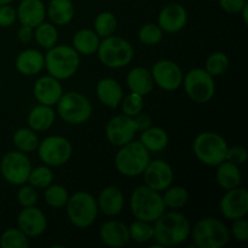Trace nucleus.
Returning a JSON list of instances; mask_svg holds the SVG:
<instances>
[{"label":"nucleus","instance_id":"obj_21","mask_svg":"<svg viewBox=\"0 0 248 248\" xmlns=\"http://www.w3.org/2000/svg\"><path fill=\"white\" fill-rule=\"evenodd\" d=\"M101 240L110 247H123L130 241V232L125 224L115 220H110L102 225L99 230Z\"/></svg>","mask_w":248,"mask_h":248},{"label":"nucleus","instance_id":"obj_1","mask_svg":"<svg viewBox=\"0 0 248 248\" xmlns=\"http://www.w3.org/2000/svg\"><path fill=\"white\" fill-rule=\"evenodd\" d=\"M153 239L161 247H172L182 244L190 234V223L178 212L162 213L156 220Z\"/></svg>","mask_w":248,"mask_h":248},{"label":"nucleus","instance_id":"obj_47","mask_svg":"<svg viewBox=\"0 0 248 248\" xmlns=\"http://www.w3.org/2000/svg\"><path fill=\"white\" fill-rule=\"evenodd\" d=\"M133 121H135V126L137 131H144L152 126V119L148 115H145V114H137L135 119H133Z\"/></svg>","mask_w":248,"mask_h":248},{"label":"nucleus","instance_id":"obj_10","mask_svg":"<svg viewBox=\"0 0 248 248\" xmlns=\"http://www.w3.org/2000/svg\"><path fill=\"white\" fill-rule=\"evenodd\" d=\"M186 94L198 103H206L215 94V82L212 75L203 69H193L184 79Z\"/></svg>","mask_w":248,"mask_h":248},{"label":"nucleus","instance_id":"obj_11","mask_svg":"<svg viewBox=\"0 0 248 248\" xmlns=\"http://www.w3.org/2000/svg\"><path fill=\"white\" fill-rule=\"evenodd\" d=\"M38 148L40 159L50 166H62L72 156V144L61 136L45 138Z\"/></svg>","mask_w":248,"mask_h":248},{"label":"nucleus","instance_id":"obj_41","mask_svg":"<svg viewBox=\"0 0 248 248\" xmlns=\"http://www.w3.org/2000/svg\"><path fill=\"white\" fill-rule=\"evenodd\" d=\"M143 109V96L140 94L135 93L132 92L131 94H128L125 99L123 101V111L125 115L136 116L137 114H140Z\"/></svg>","mask_w":248,"mask_h":248},{"label":"nucleus","instance_id":"obj_43","mask_svg":"<svg viewBox=\"0 0 248 248\" xmlns=\"http://www.w3.org/2000/svg\"><path fill=\"white\" fill-rule=\"evenodd\" d=\"M227 161L232 162L235 165H242L247 160V152L244 147H232L228 148L227 155H225Z\"/></svg>","mask_w":248,"mask_h":248},{"label":"nucleus","instance_id":"obj_34","mask_svg":"<svg viewBox=\"0 0 248 248\" xmlns=\"http://www.w3.org/2000/svg\"><path fill=\"white\" fill-rule=\"evenodd\" d=\"M2 248H28L29 242L27 235L21 229H9L0 239Z\"/></svg>","mask_w":248,"mask_h":248},{"label":"nucleus","instance_id":"obj_36","mask_svg":"<svg viewBox=\"0 0 248 248\" xmlns=\"http://www.w3.org/2000/svg\"><path fill=\"white\" fill-rule=\"evenodd\" d=\"M128 232H130V239L138 242V244H143V242H147L150 239H153L154 229L148 222L137 219L128 228Z\"/></svg>","mask_w":248,"mask_h":248},{"label":"nucleus","instance_id":"obj_33","mask_svg":"<svg viewBox=\"0 0 248 248\" xmlns=\"http://www.w3.org/2000/svg\"><path fill=\"white\" fill-rule=\"evenodd\" d=\"M189 194L186 188L183 186H173V188H167L166 193L162 196V200L166 207L179 208L183 207L188 202Z\"/></svg>","mask_w":248,"mask_h":248},{"label":"nucleus","instance_id":"obj_40","mask_svg":"<svg viewBox=\"0 0 248 248\" xmlns=\"http://www.w3.org/2000/svg\"><path fill=\"white\" fill-rule=\"evenodd\" d=\"M140 40L145 45H155L162 39V31L159 26L148 23L140 29Z\"/></svg>","mask_w":248,"mask_h":248},{"label":"nucleus","instance_id":"obj_28","mask_svg":"<svg viewBox=\"0 0 248 248\" xmlns=\"http://www.w3.org/2000/svg\"><path fill=\"white\" fill-rule=\"evenodd\" d=\"M55 123V111L50 108V106L35 107L29 113L28 124L33 131H46Z\"/></svg>","mask_w":248,"mask_h":248},{"label":"nucleus","instance_id":"obj_17","mask_svg":"<svg viewBox=\"0 0 248 248\" xmlns=\"http://www.w3.org/2000/svg\"><path fill=\"white\" fill-rule=\"evenodd\" d=\"M18 228L27 235V236L35 237L43 234L47 225L45 215L43 211L39 208L34 207H24V210L19 213L18 219Z\"/></svg>","mask_w":248,"mask_h":248},{"label":"nucleus","instance_id":"obj_42","mask_svg":"<svg viewBox=\"0 0 248 248\" xmlns=\"http://www.w3.org/2000/svg\"><path fill=\"white\" fill-rule=\"evenodd\" d=\"M17 199L23 207H31V206H35L36 201H38V194H36L34 186H22L18 190Z\"/></svg>","mask_w":248,"mask_h":248},{"label":"nucleus","instance_id":"obj_39","mask_svg":"<svg viewBox=\"0 0 248 248\" xmlns=\"http://www.w3.org/2000/svg\"><path fill=\"white\" fill-rule=\"evenodd\" d=\"M68 191L61 186H48L45 191V200L51 207H63L68 202Z\"/></svg>","mask_w":248,"mask_h":248},{"label":"nucleus","instance_id":"obj_30","mask_svg":"<svg viewBox=\"0 0 248 248\" xmlns=\"http://www.w3.org/2000/svg\"><path fill=\"white\" fill-rule=\"evenodd\" d=\"M73 44L77 52L82 53V55H91L96 52L98 48L99 39L96 31L91 29H81L74 35Z\"/></svg>","mask_w":248,"mask_h":248},{"label":"nucleus","instance_id":"obj_19","mask_svg":"<svg viewBox=\"0 0 248 248\" xmlns=\"http://www.w3.org/2000/svg\"><path fill=\"white\" fill-rule=\"evenodd\" d=\"M34 96L39 103L44 106H52L57 103L62 96V86L56 78L43 77L35 82Z\"/></svg>","mask_w":248,"mask_h":248},{"label":"nucleus","instance_id":"obj_31","mask_svg":"<svg viewBox=\"0 0 248 248\" xmlns=\"http://www.w3.org/2000/svg\"><path fill=\"white\" fill-rule=\"evenodd\" d=\"M35 28V40L41 47L51 48L56 45L58 39V31L55 26L43 22Z\"/></svg>","mask_w":248,"mask_h":248},{"label":"nucleus","instance_id":"obj_46","mask_svg":"<svg viewBox=\"0 0 248 248\" xmlns=\"http://www.w3.org/2000/svg\"><path fill=\"white\" fill-rule=\"evenodd\" d=\"M220 6L223 10L229 14H236L242 10V7L246 5V0H219Z\"/></svg>","mask_w":248,"mask_h":248},{"label":"nucleus","instance_id":"obj_29","mask_svg":"<svg viewBox=\"0 0 248 248\" xmlns=\"http://www.w3.org/2000/svg\"><path fill=\"white\" fill-rule=\"evenodd\" d=\"M142 132L140 143L144 145L148 152H161L162 149L166 148L167 143H169V137L162 128L150 126Z\"/></svg>","mask_w":248,"mask_h":248},{"label":"nucleus","instance_id":"obj_35","mask_svg":"<svg viewBox=\"0 0 248 248\" xmlns=\"http://www.w3.org/2000/svg\"><path fill=\"white\" fill-rule=\"evenodd\" d=\"M116 29V18L110 12H102L94 19V31L98 36H110Z\"/></svg>","mask_w":248,"mask_h":248},{"label":"nucleus","instance_id":"obj_32","mask_svg":"<svg viewBox=\"0 0 248 248\" xmlns=\"http://www.w3.org/2000/svg\"><path fill=\"white\" fill-rule=\"evenodd\" d=\"M14 143L22 152L31 153L38 148L39 140L33 130L28 128H19L14 135Z\"/></svg>","mask_w":248,"mask_h":248},{"label":"nucleus","instance_id":"obj_12","mask_svg":"<svg viewBox=\"0 0 248 248\" xmlns=\"http://www.w3.org/2000/svg\"><path fill=\"white\" fill-rule=\"evenodd\" d=\"M1 174L9 183L21 186L28 181L31 165L28 157L21 152H10L2 157L0 165Z\"/></svg>","mask_w":248,"mask_h":248},{"label":"nucleus","instance_id":"obj_50","mask_svg":"<svg viewBox=\"0 0 248 248\" xmlns=\"http://www.w3.org/2000/svg\"><path fill=\"white\" fill-rule=\"evenodd\" d=\"M12 0H0V6H1V5H6V4H9V2H11Z\"/></svg>","mask_w":248,"mask_h":248},{"label":"nucleus","instance_id":"obj_49","mask_svg":"<svg viewBox=\"0 0 248 248\" xmlns=\"http://www.w3.org/2000/svg\"><path fill=\"white\" fill-rule=\"evenodd\" d=\"M242 17H244V21L245 23H248V4L246 2V5H245L244 7H242Z\"/></svg>","mask_w":248,"mask_h":248},{"label":"nucleus","instance_id":"obj_14","mask_svg":"<svg viewBox=\"0 0 248 248\" xmlns=\"http://www.w3.org/2000/svg\"><path fill=\"white\" fill-rule=\"evenodd\" d=\"M220 211L227 219L236 220L248 213V193L246 189L234 188L220 200Z\"/></svg>","mask_w":248,"mask_h":248},{"label":"nucleus","instance_id":"obj_9","mask_svg":"<svg viewBox=\"0 0 248 248\" xmlns=\"http://www.w3.org/2000/svg\"><path fill=\"white\" fill-rule=\"evenodd\" d=\"M57 110L61 118L68 124L85 123L92 114V107L89 99L78 92H68L62 94L57 102Z\"/></svg>","mask_w":248,"mask_h":248},{"label":"nucleus","instance_id":"obj_27","mask_svg":"<svg viewBox=\"0 0 248 248\" xmlns=\"http://www.w3.org/2000/svg\"><path fill=\"white\" fill-rule=\"evenodd\" d=\"M48 17L57 26H64L74 16V6L70 0H51L47 9Z\"/></svg>","mask_w":248,"mask_h":248},{"label":"nucleus","instance_id":"obj_6","mask_svg":"<svg viewBox=\"0 0 248 248\" xmlns=\"http://www.w3.org/2000/svg\"><path fill=\"white\" fill-rule=\"evenodd\" d=\"M97 51L101 62L109 68L125 67L133 58L132 45L120 36L104 38Z\"/></svg>","mask_w":248,"mask_h":248},{"label":"nucleus","instance_id":"obj_24","mask_svg":"<svg viewBox=\"0 0 248 248\" xmlns=\"http://www.w3.org/2000/svg\"><path fill=\"white\" fill-rule=\"evenodd\" d=\"M97 96L99 101L109 108H116L123 99V89L113 79H102L97 84Z\"/></svg>","mask_w":248,"mask_h":248},{"label":"nucleus","instance_id":"obj_38","mask_svg":"<svg viewBox=\"0 0 248 248\" xmlns=\"http://www.w3.org/2000/svg\"><path fill=\"white\" fill-rule=\"evenodd\" d=\"M53 179V174L52 171H51L48 167L45 166H40L36 167L35 170H31V173H29L28 181L29 184L34 188H47L48 186L51 184Z\"/></svg>","mask_w":248,"mask_h":248},{"label":"nucleus","instance_id":"obj_26","mask_svg":"<svg viewBox=\"0 0 248 248\" xmlns=\"http://www.w3.org/2000/svg\"><path fill=\"white\" fill-rule=\"evenodd\" d=\"M218 166H219L217 170L218 184L227 190L237 188L241 183V171L239 170V165L224 160Z\"/></svg>","mask_w":248,"mask_h":248},{"label":"nucleus","instance_id":"obj_23","mask_svg":"<svg viewBox=\"0 0 248 248\" xmlns=\"http://www.w3.org/2000/svg\"><path fill=\"white\" fill-rule=\"evenodd\" d=\"M45 65V57L36 50H24L16 60V68L24 75H34L40 72Z\"/></svg>","mask_w":248,"mask_h":248},{"label":"nucleus","instance_id":"obj_44","mask_svg":"<svg viewBox=\"0 0 248 248\" xmlns=\"http://www.w3.org/2000/svg\"><path fill=\"white\" fill-rule=\"evenodd\" d=\"M232 232L234 235L235 239L237 241L246 242L248 240V222L244 218H240V219L235 220V223L232 224Z\"/></svg>","mask_w":248,"mask_h":248},{"label":"nucleus","instance_id":"obj_25","mask_svg":"<svg viewBox=\"0 0 248 248\" xmlns=\"http://www.w3.org/2000/svg\"><path fill=\"white\" fill-rule=\"evenodd\" d=\"M127 85L130 90L135 93L145 96L153 90L154 80L152 73L142 67H137L130 72L127 77Z\"/></svg>","mask_w":248,"mask_h":248},{"label":"nucleus","instance_id":"obj_8","mask_svg":"<svg viewBox=\"0 0 248 248\" xmlns=\"http://www.w3.org/2000/svg\"><path fill=\"white\" fill-rule=\"evenodd\" d=\"M67 212L69 220L75 227L87 228L96 220L98 205L91 194L79 191L68 199Z\"/></svg>","mask_w":248,"mask_h":248},{"label":"nucleus","instance_id":"obj_13","mask_svg":"<svg viewBox=\"0 0 248 248\" xmlns=\"http://www.w3.org/2000/svg\"><path fill=\"white\" fill-rule=\"evenodd\" d=\"M153 80L157 86L165 91H174L178 89L183 80L182 69L172 61H159L155 63L152 72Z\"/></svg>","mask_w":248,"mask_h":248},{"label":"nucleus","instance_id":"obj_5","mask_svg":"<svg viewBox=\"0 0 248 248\" xmlns=\"http://www.w3.org/2000/svg\"><path fill=\"white\" fill-rule=\"evenodd\" d=\"M228 144L222 136L215 132H203L194 140L196 157L208 166H218L225 160Z\"/></svg>","mask_w":248,"mask_h":248},{"label":"nucleus","instance_id":"obj_2","mask_svg":"<svg viewBox=\"0 0 248 248\" xmlns=\"http://www.w3.org/2000/svg\"><path fill=\"white\" fill-rule=\"evenodd\" d=\"M162 196L149 186H138L131 196V211L138 220L155 222L165 212Z\"/></svg>","mask_w":248,"mask_h":248},{"label":"nucleus","instance_id":"obj_20","mask_svg":"<svg viewBox=\"0 0 248 248\" xmlns=\"http://www.w3.org/2000/svg\"><path fill=\"white\" fill-rule=\"evenodd\" d=\"M17 18L22 26L35 28L45 18V6L41 0H23L17 10Z\"/></svg>","mask_w":248,"mask_h":248},{"label":"nucleus","instance_id":"obj_22","mask_svg":"<svg viewBox=\"0 0 248 248\" xmlns=\"http://www.w3.org/2000/svg\"><path fill=\"white\" fill-rule=\"evenodd\" d=\"M98 207L107 216H116L124 207V195L116 186H108L99 194Z\"/></svg>","mask_w":248,"mask_h":248},{"label":"nucleus","instance_id":"obj_3","mask_svg":"<svg viewBox=\"0 0 248 248\" xmlns=\"http://www.w3.org/2000/svg\"><path fill=\"white\" fill-rule=\"evenodd\" d=\"M149 152L140 142H128L123 145L115 157V166L121 174L136 177L143 173L149 164Z\"/></svg>","mask_w":248,"mask_h":248},{"label":"nucleus","instance_id":"obj_18","mask_svg":"<svg viewBox=\"0 0 248 248\" xmlns=\"http://www.w3.org/2000/svg\"><path fill=\"white\" fill-rule=\"evenodd\" d=\"M186 11L182 5L169 4L159 15V27L167 33H177L186 24Z\"/></svg>","mask_w":248,"mask_h":248},{"label":"nucleus","instance_id":"obj_16","mask_svg":"<svg viewBox=\"0 0 248 248\" xmlns=\"http://www.w3.org/2000/svg\"><path fill=\"white\" fill-rule=\"evenodd\" d=\"M143 173L147 186L156 191L166 190L173 181V171L171 166L161 160L149 161Z\"/></svg>","mask_w":248,"mask_h":248},{"label":"nucleus","instance_id":"obj_15","mask_svg":"<svg viewBox=\"0 0 248 248\" xmlns=\"http://www.w3.org/2000/svg\"><path fill=\"white\" fill-rule=\"evenodd\" d=\"M136 132L135 121L127 115L114 116L107 125V138L116 147H123L131 142Z\"/></svg>","mask_w":248,"mask_h":248},{"label":"nucleus","instance_id":"obj_48","mask_svg":"<svg viewBox=\"0 0 248 248\" xmlns=\"http://www.w3.org/2000/svg\"><path fill=\"white\" fill-rule=\"evenodd\" d=\"M33 38V28L29 26H22L18 31V39L22 43H29Z\"/></svg>","mask_w":248,"mask_h":248},{"label":"nucleus","instance_id":"obj_45","mask_svg":"<svg viewBox=\"0 0 248 248\" xmlns=\"http://www.w3.org/2000/svg\"><path fill=\"white\" fill-rule=\"evenodd\" d=\"M17 18V12L14 7L9 5H1L0 6V26L9 27L15 23Z\"/></svg>","mask_w":248,"mask_h":248},{"label":"nucleus","instance_id":"obj_4","mask_svg":"<svg viewBox=\"0 0 248 248\" xmlns=\"http://www.w3.org/2000/svg\"><path fill=\"white\" fill-rule=\"evenodd\" d=\"M79 55L70 46H53L45 57V65L51 77L56 79H68L79 68Z\"/></svg>","mask_w":248,"mask_h":248},{"label":"nucleus","instance_id":"obj_37","mask_svg":"<svg viewBox=\"0 0 248 248\" xmlns=\"http://www.w3.org/2000/svg\"><path fill=\"white\" fill-rule=\"evenodd\" d=\"M229 68V58L223 52H215L206 61V72L212 77L222 75Z\"/></svg>","mask_w":248,"mask_h":248},{"label":"nucleus","instance_id":"obj_7","mask_svg":"<svg viewBox=\"0 0 248 248\" xmlns=\"http://www.w3.org/2000/svg\"><path fill=\"white\" fill-rule=\"evenodd\" d=\"M193 240L200 248H222L229 241V230L216 218H203L194 228Z\"/></svg>","mask_w":248,"mask_h":248}]
</instances>
